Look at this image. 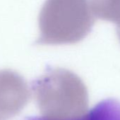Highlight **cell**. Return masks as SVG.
<instances>
[{
	"instance_id": "obj_1",
	"label": "cell",
	"mask_w": 120,
	"mask_h": 120,
	"mask_svg": "<svg viewBox=\"0 0 120 120\" xmlns=\"http://www.w3.org/2000/svg\"><path fill=\"white\" fill-rule=\"evenodd\" d=\"M32 89L40 116L24 120H83L88 106L87 88L74 72L49 68L33 81Z\"/></svg>"
},
{
	"instance_id": "obj_2",
	"label": "cell",
	"mask_w": 120,
	"mask_h": 120,
	"mask_svg": "<svg viewBox=\"0 0 120 120\" xmlns=\"http://www.w3.org/2000/svg\"><path fill=\"white\" fill-rule=\"evenodd\" d=\"M95 17L88 0H46L38 17L39 45L74 44L91 32Z\"/></svg>"
},
{
	"instance_id": "obj_3",
	"label": "cell",
	"mask_w": 120,
	"mask_h": 120,
	"mask_svg": "<svg viewBox=\"0 0 120 120\" xmlns=\"http://www.w3.org/2000/svg\"><path fill=\"white\" fill-rule=\"evenodd\" d=\"M30 98V89L22 76L10 70H0V120L18 115Z\"/></svg>"
},
{
	"instance_id": "obj_4",
	"label": "cell",
	"mask_w": 120,
	"mask_h": 120,
	"mask_svg": "<svg viewBox=\"0 0 120 120\" xmlns=\"http://www.w3.org/2000/svg\"><path fill=\"white\" fill-rule=\"evenodd\" d=\"M93 14L98 18L112 22L117 25L120 41V0H91Z\"/></svg>"
},
{
	"instance_id": "obj_5",
	"label": "cell",
	"mask_w": 120,
	"mask_h": 120,
	"mask_svg": "<svg viewBox=\"0 0 120 120\" xmlns=\"http://www.w3.org/2000/svg\"><path fill=\"white\" fill-rule=\"evenodd\" d=\"M83 120H120V102L112 98L98 103Z\"/></svg>"
}]
</instances>
